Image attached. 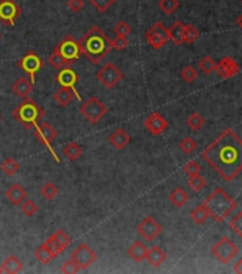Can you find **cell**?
Segmentation results:
<instances>
[{
  "instance_id": "obj_1",
  "label": "cell",
  "mask_w": 242,
  "mask_h": 274,
  "mask_svg": "<svg viewBox=\"0 0 242 274\" xmlns=\"http://www.w3.org/2000/svg\"><path fill=\"white\" fill-rule=\"evenodd\" d=\"M202 159L225 182H232L242 172V138L232 129L224 130L202 151Z\"/></svg>"
},
{
  "instance_id": "obj_2",
  "label": "cell",
  "mask_w": 242,
  "mask_h": 274,
  "mask_svg": "<svg viewBox=\"0 0 242 274\" xmlns=\"http://www.w3.org/2000/svg\"><path fill=\"white\" fill-rule=\"evenodd\" d=\"M80 47L88 62L100 64L111 51V39L98 26H93L80 39Z\"/></svg>"
},
{
  "instance_id": "obj_3",
  "label": "cell",
  "mask_w": 242,
  "mask_h": 274,
  "mask_svg": "<svg viewBox=\"0 0 242 274\" xmlns=\"http://www.w3.org/2000/svg\"><path fill=\"white\" fill-rule=\"evenodd\" d=\"M204 204H205L206 210L209 213V217H212L217 223L224 222L237 207V201L221 187L215 188L206 197Z\"/></svg>"
},
{
  "instance_id": "obj_4",
  "label": "cell",
  "mask_w": 242,
  "mask_h": 274,
  "mask_svg": "<svg viewBox=\"0 0 242 274\" xmlns=\"http://www.w3.org/2000/svg\"><path fill=\"white\" fill-rule=\"evenodd\" d=\"M12 116L20 122L26 129H35L40 120L44 116V110L37 104L35 100L32 99H24L23 103H20L14 110H13Z\"/></svg>"
},
{
  "instance_id": "obj_5",
  "label": "cell",
  "mask_w": 242,
  "mask_h": 274,
  "mask_svg": "<svg viewBox=\"0 0 242 274\" xmlns=\"http://www.w3.org/2000/svg\"><path fill=\"white\" fill-rule=\"evenodd\" d=\"M54 50L67 62L69 66H72L73 63L77 62V59L81 56L80 40H77L73 35H69V36L63 39L60 43L54 47Z\"/></svg>"
},
{
  "instance_id": "obj_6",
  "label": "cell",
  "mask_w": 242,
  "mask_h": 274,
  "mask_svg": "<svg viewBox=\"0 0 242 274\" xmlns=\"http://www.w3.org/2000/svg\"><path fill=\"white\" fill-rule=\"evenodd\" d=\"M80 113L84 116L87 122H90L91 125H97L107 114V107L98 97L93 96L81 104Z\"/></svg>"
},
{
  "instance_id": "obj_7",
  "label": "cell",
  "mask_w": 242,
  "mask_h": 274,
  "mask_svg": "<svg viewBox=\"0 0 242 274\" xmlns=\"http://www.w3.org/2000/svg\"><path fill=\"white\" fill-rule=\"evenodd\" d=\"M121 79H122L121 70L111 62L104 64V67H101L97 72V80L100 82L101 86H104L106 89L116 88L121 82Z\"/></svg>"
},
{
  "instance_id": "obj_8",
  "label": "cell",
  "mask_w": 242,
  "mask_h": 274,
  "mask_svg": "<svg viewBox=\"0 0 242 274\" xmlns=\"http://www.w3.org/2000/svg\"><path fill=\"white\" fill-rule=\"evenodd\" d=\"M145 39L148 42V45L153 47V49L160 50L162 49L167 42L169 40L168 38V29L162 25L161 22H157L151 26L147 32H145Z\"/></svg>"
},
{
  "instance_id": "obj_9",
  "label": "cell",
  "mask_w": 242,
  "mask_h": 274,
  "mask_svg": "<svg viewBox=\"0 0 242 274\" xmlns=\"http://www.w3.org/2000/svg\"><path fill=\"white\" fill-rule=\"evenodd\" d=\"M238 246H235L232 241H231L230 237H222L217 244L212 247V254L215 256L218 262H221L222 264H227L230 263L237 254H238Z\"/></svg>"
},
{
  "instance_id": "obj_10",
  "label": "cell",
  "mask_w": 242,
  "mask_h": 274,
  "mask_svg": "<svg viewBox=\"0 0 242 274\" xmlns=\"http://www.w3.org/2000/svg\"><path fill=\"white\" fill-rule=\"evenodd\" d=\"M35 137H36L37 140H39L43 146H46V147L50 150V153L53 154V157L59 162V157L56 156V153L53 151V147H51L53 141H54V140H56V137H57V132H56V129L50 125V123H47V122H44V123H39V125L35 127Z\"/></svg>"
},
{
  "instance_id": "obj_11",
  "label": "cell",
  "mask_w": 242,
  "mask_h": 274,
  "mask_svg": "<svg viewBox=\"0 0 242 274\" xmlns=\"http://www.w3.org/2000/svg\"><path fill=\"white\" fill-rule=\"evenodd\" d=\"M22 14V7L14 0H0V22L4 26L16 25L17 17Z\"/></svg>"
},
{
  "instance_id": "obj_12",
  "label": "cell",
  "mask_w": 242,
  "mask_h": 274,
  "mask_svg": "<svg viewBox=\"0 0 242 274\" xmlns=\"http://www.w3.org/2000/svg\"><path fill=\"white\" fill-rule=\"evenodd\" d=\"M72 259L77 263L80 270H85L97 260V253L93 249H90L87 243H81L73 251Z\"/></svg>"
},
{
  "instance_id": "obj_13",
  "label": "cell",
  "mask_w": 242,
  "mask_h": 274,
  "mask_svg": "<svg viewBox=\"0 0 242 274\" xmlns=\"http://www.w3.org/2000/svg\"><path fill=\"white\" fill-rule=\"evenodd\" d=\"M17 64H19L20 70H23V72H26L27 75L30 76V80L35 83V77L39 73V70H41V67H43V60L40 59V56L37 53L29 51L19 60Z\"/></svg>"
},
{
  "instance_id": "obj_14",
  "label": "cell",
  "mask_w": 242,
  "mask_h": 274,
  "mask_svg": "<svg viewBox=\"0 0 242 274\" xmlns=\"http://www.w3.org/2000/svg\"><path fill=\"white\" fill-rule=\"evenodd\" d=\"M137 231H138V234L143 237L144 240L153 241V240H156L161 234L162 226L160 225L154 217L150 216V217L143 219V222L137 226Z\"/></svg>"
},
{
  "instance_id": "obj_15",
  "label": "cell",
  "mask_w": 242,
  "mask_h": 274,
  "mask_svg": "<svg viewBox=\"0 0 242 274\" xmlns=\"http://www.w3.org/2000/svg\"><path fill=\"white\" fill-rule=\"evenodd\" d=\"M144 127L153 136H160L168 129V122L160 113L154 112L147 116V119L144 120Z\"/></svg>"
},
{
  "instance_id": "obj_16",
  "label": "cell",
  "mask_w": 242,
  "mask_h": 274,
  "mask_svg": "<svg viewBox=\"0 0 242 274\" xmlns=\"http://www.w3.org/2000/svg\"><path fill=\"white\" fill-rule=\"evenodd\" d=\"M240 64L235 62L232 57H224L219 63H217L215 66V72L218 73L219 77L222 79H231L234 76H237L240 73Z\"/></svg>"
},
{
  "instance_id": "obj_17",
  "label": "cell",
  "mask_w": 242,
  "mask_h": 274,
  "mask_svg": "<svg viewBox=\"0 0 242 274\" xmlns=\"http://www.w3.org/2000/svg\"><path fill=\"white\" fill-rule=\"evenodd\" d=\"M56 82L60 85L61 88L72 89L74 93H77L76 91V85L79 82V76H77V73L73 70L70 66L59 70V73L56 76Z\"/></svg>"
},
{
  "instance_id": "obj_18",
  "label": "cell",
  "mask_w": 242,
  "mask_h": 274,
  "mask_svg": "<svg viewBox=\"0 0 242 274\" xmlns=\"http://www.w3.org/2000/svg\"><path fill=\"white\" fill-rule=\"evenodd\" d=\"M109 141L110 144L116 150H124L127 147V144H130L131 137H130V135H128L122 127H119V129H116V130L110 135Z\"/></svg>"
},
{
  "instance_id": "obj_19",
  "label": "cell",
  "mask_w": 242,
  "mask_h": 274,
  "mask_svg": "<svg viewBox=\"0 0 242 274\" xmlns=\"http://www.w3.org/2000/svg\"><path fill=\"white\" fill-rule=\"evenodd\" d=\"M33 82L27 77H19L14 83L12 85L13 93H16V96L22 97V99H27L30 96V93L33 91Z\"/></svg>"
},
{
  "instance_id": "obj_20",
  "label": "cell",
  "mask_w": 242,
  "mask_h": 274,
  "mask_svg": "<svg viewBox=\"0 0 242 274\" xmlns=\"http://www.w3.org/2000/svg\"><path fill=\"white\" fill-rule=\"evenodd\" d=\"M4 196H6V199L9 200L12 204H14V206H20L24 200H26V197H27V190L23 188L20 184L14 183V184H12V186L6 190Z\"/></svg>"
},
{
  "instance_id": "obj_21",
  "label": "cell",
  "mask_w": 242,
  "mask_h": 274,
  "mask_svg": "<svg viewBox=\"0 0 242 274\" xmlns=\"http://www.w3.org/2000/svg\"><path fill=\"white\" fill-rule=\"evenodd\" d=\"M53 97H54V101L61 107H67L74 99H80V96L69 88H60L59 90H56Z\"/></svg>"
},
{
  "instance_id": "obj_22",
  "label": "cell",
  "mask_w": 242,
  "mask_h": 274,
  "mask_svg": "<svg viewBox=\"0 0 242 274\" xmlns=\"http://www.w3.org/2000/svg\"><path fill=\"white\" fill-rule=\"evenodd\" d=\"M165 259H167V253L161 249L160 246L151 247V249L148 250V253H147V257H145V260L150 263L154 269L160 267L162 263L165 262Z\"/></svg>"
},
{
  "instance_id": "obj_23",
  "label": "cell",
  "mask_w": 242,
  "mask_h": 274,
  "mask_svg": "<svg viewBox=\"0 0 242 274\" xmlns=\"http://www.w3.org/2000/svg\"><path fill=\"white\" fill-rule=\"evenodd\" d=\"M128 256L133 259L134 262H143L147 257V253H148V249L145 247V244L143 241H134L133 244L128 247L127 250Z\"/></svg>"
},
{
  "instance_id": "obj_24",
  "label": "cell",
  "mask_w": 242,
  "mask_h": 274,
  "mask_svg": "<svg viewBox=\"0 0 242 274\" xmlns=\"http://www.w3.org/2000/svg\"><path fill=\"white\" fill-rule=\"evenodd\" d=\"M168 38L169 40L177 45V46H181L184 43V23L177 20L174 25L168 29Z\"/></svg>"
},
{
  "instance_id": "obj_25",
  "label": "cell",
  "mask_w": 242,
  "mask_h": 274,
  "mask_svg": "<svg viewBox=\"0 0 242 274\" xmlns=\"http://www.w3.org/2000/svg\"><path fill=\"white\" fill-rule=\"evenodd\" d=\"M188 199H190V196H188V193H187L182 187L174 188V190L171 191V194H169V201H171L175 207H178V209H181L182 206L188 201Z\"/></svg>"
},
{
  "instance_id": "obj_26",
  "label": "cell",
  "mask_w": 242,
  "mask_h": 274,
  "mask_svg": "<svg viewBox=\"0 0 242 274\" xmlns=\"http://www.w3.org/2000/svg\"><path fill=\"white\" fill-rule=\"evenodd\" d=\"M63 154H64V157H66L67 160H70V162H76L77 159H80V157H81V154H83V147H81V146H79L76 141H72V143H69V144H66V146H64V149H63Z\"/></svg>"
},
{
  "instance_id": "obj_27",
  "label": "cell",
  "mask_w": 242,
  "mask_h": 274,
  "mask_svg": "<svg viewBox=\"0 0 242 274\" xmlns=\"http://www.w3.org/2000/svg\"><path fill=\"white\" fill-rule=\"evenodd\" d=\"M1 266H3L4 273H9V274L20 273V272H22V269H23V263L20 262V260H19V257H16V256H9Z\"/></svg>"
},
{
  "instance_id": "obj_28",
  "label": "cell",
  "mask_w": 242,
  "mask_h": 274,
  "mask_svg": "<svg viewBox=\"0 0 242 274\" xmlns=\"http://www.w3.org/2000/svg\"><path fill=\"white\" fill-rule=\"evenodd\" d=\"M191 219L194 220V223H197L198 226L205 225L206 220L209 219V213H208V210H206V207L204 203H202V204H200V206H197L193 212H191Z\"/></svg>"
},
{
  "instance_id": "obj_29",
  "label": "cell",
  "mask_w": 242,
  "mask_h": 274,
  "mask_svg": "<svg viewBox=\"0 0 242 274\" xmlns=\"http://www.w3.org/2000/svg\"><path fill=\"white\" fill-rule=\"evenodd\" d=\"M35 256H36V259L40 263H43V264H47L50 263L53 259H56V256H54V253L51 251V249L48 247L47 244H46V241L36 250V253H35Z\"/></svg>"
},
{
  "instance_id": "obj_30",
  "label": "cell",
  "mask_w": 242,
  "mask_h": 274,
  "mask_svg": "<svg viewBox=\"0 0 242 274\" xmlns=\"http://www.w3.org/2000/svg\"><path fill=\"white\" fill-rule=\"evenodd\" d=\"M40 194L43 196L44 200L51 201V200L56 199V196L59 194V188H57V186L53 182H47V183H44L43 187L40 188Z\"/></svg>"
},
{
  "instance_id": "obj_31",
  "label": "cell",
  "mask_w": 242,
  "mask_h": 274,
  "mask_svg": "<svg viewBox=\"0 0 242 274\" xmlns=\"http://www.w3.org/2000/svg\"><path fill=\"white\" fill-rule=\"evenodd\" d=\"M205 125V119L200 114V113H191L188 117H187V126L194 130V132H198L200 129H202Z\"/></svg>"
},
{
  "instance_id": "obj_32",
  "label": "cell",
  "mask_w": 242,
  "mask_h": 274,
  "mask_svg": "<svg viewBox=\"0 0 242 274\" xmlns=\"http://www.w3.org/2000/svg\"><path fill=\"white\" fill-rule=\"evenodd\" d=\"M20 169V164L14 159H6L1 162V172L6 176H14Z\"/></svg>"
},
{
  "instance_id": "obj_33",
  "label": "cell",
  "mask_w": 242,
  "mask_h": 274,
  "mask_svg": "<svg viewBox=\"0 0 242 274\" xmlns=\"http://www.w3.org/2000/svg\"><path fill=\"white\" fill-rule=\"evenodd\" d=\"M200 38V32L194 25H184V43L193 45Z\"/></svg>"
},
{
  "instance_id": "obj_34",
  "label": "cell",
  "mask_w": 242,
  "mask_h": 274,
  "mask_svg": "<svg viewBox=\"0 0 242 274\" xmlns=\"http://www.w3.org/2000/svg\"><path fill=\"white\" fill-rule=\"evenodd\" d=\"M215 66H217V63H215V60H214L211 56H204V57L200 60V63H198L200 70H201L202 73H205V75H209V73L215 72Z\"/></svg>"
},
{
  "instance_id": "obj_35",
  "label": "cell",
  "mask_w": 242,
  "mask_h": 274,
  "mask_svg": "<svg viewBox=\"0 0 242 274\" xmlns=\"http://www.w3.org/2000/svg\"><path fill=\"white\" fill-rule=\"evenodd\" d=\"M158 7L165 14H172V13L178 10L180 1L178 0H160L158 1Z\"/></svg>"
},
{
  "instance_id": "obj_36",
  "label": "cell",
  "mask_w": 242,
  "mask_h": 274,
  "mask_svg": "<svg viewBox=\"0 0 242 274\" xmlns=\"http://www.w3.org/2000/svg\"><path fill=\"white\" fill-rule=\"evenodd\" d=\"M114 33H116V36H119V38H127V36H130L131 35V32H133V27L128 25L125 20H120L117 25L114 26Z\"/></svg>"
},
{
  "instance_id": "obj_37",
  "label": "cell",
  "mask_w": 242,
  "mask_h": 274,
  "mask_svg": "<svg viewBox=\"0 0 242 274\" xmlns=\"http://www.w3.org/2000/svg\"><path fill=\"white\" fill-rule=\"evenodd\" d=\"M48 63H50L56 70H61V69H64V67H69L67 62L61 57L56 50L51 51V54H50V57H48Z\"/></svg>"
},
{
  "instance_id": "obj_38",
  "label": "cell",
  "mask_w": 242,
  "mask_h": 274,
  "mask_svg": "<svg viewBox=\"0 0 242 274\" xmlns=\"http://www.w3.org/2000/svg\"><path fill=\"white\" fill-rule=\"evenodd\" d=\"M20 210L24 216L27 217H33L37 212H39V206L33 200H24L23 203L20 204Z\"/></svg>"
},
{
  "instance_id": "obj_39",
  "label": "cell",
  "mask_w": 242,
  "mask_h": 274,
  "mask_svg": "<svg viewBox=\"0 0 242 274\" xmlns=\"http://www.w3.org/2000/svg\"><path fill=\"white\" fill-rule=\"evenodd\" d=\"M90 4L96 9L97 12L106 13L109 12V9L116 3V0H88Z\"/></svg>"
},
{
  "instance_id": "obj_40",
  "label": "cell",
  "mask_w": 242,
  "mask_h": 274,
  "mask_svg": "<svg viewBox=\"0 0 242 274\" xmlns=\"http://www.w3.org/2000/svg\"><path fill=\"white\" fill-rule=\"evenodd\" d=\"M180 150L184 154H191L197 150V141L193 137H185L180 141Z\"/></svg>"
},
{
  "instance_id": "obj_41",
  "label": "cell",
  "mask_w": 242,
  "mask_h": 274,
  "mask_svg": "<svg viewBox=\"0 0 242 274\" xmlns=\"http://www.w3.org/2000/svg\"><path fill=\"white\" fill-rule=\"evenodd\" d=\"M188 184H190V187L193 188L194 191L198 193V191H201L206 186V180L204 177H201V175L191 176V177H188Z\"/></svg>"
},
{
  "instance_id": "obj_42",
  "label": "cell",
  "mask_w": 242,
  "mask_h": 274,
  "mask_svg": "<svg viewBox=\"0 0 242 274\" xmlns=\"http://www.w3.org/2000/svg\"><path fill=\"white\" fill-rule=\"evenodd\" d=\"M198 77V72L194 66H185L181 70V79L185 83H193Z\"/></svg>"
},
{
  "instance_id": "obj_43",
  "label": "cell",
  "mask_w": 242,
  "mask_h": 274,
  "mask_svg": "<svg viewBox=\"0 0 242 274\" xmlns=\"http://www.w3.org/2000/svg\"><path fill=\"white\" fill-rule=\"evenodd\" d=\"M60 270H61V273H64V274H74L80 272V267H79V266H77V263L74 262L72 257H70V260H67V262L61 266Z\"/></svg>"
},
{
  "instance_id": "obj_44",
  "label": "cell",
  "mask_w": 242,
  "mask_h": 274,
  "mask_svg": "<svg viewBox=\"0 0 242 274\" xmlns=\"http://www.w3.org/2000/svg\"><path fill=\"white\" fill-rule=\"evenodd\" d=\"M184 173L191 177V176H197L201 173V166L197 162H188L184 166Z\"/></svg>"
},
{
  "instance_id": "obj_45",
  "label": "cell",
  "mask_w": 242,
  "mask_h": 274,
  "mask_svg": "<svg viewBox=\"0 0 242 274\" xmlns=\"http://www.w3.org/2000/svg\"><path fill=\"white\" fill-rule=\"evenodd\" d=\"M46 244H47L48 247L51 249V251L54 253V256H56V257H57L60 253L64 251V247H63L60 243H59V241H57V240H56L53 236H50L47 240H46Z\"/></svg>"
},
{
  "instance_id": "obj_46",
  "label": "cell",
  "mask_w": 242,
  "mask_h": 274,
  "mask_svg": "<svg viewBox=\"0 0 242 274\" xmlns=\"http://www.w3.org/2000/svg\"><path fill=\"white\" fill-rule=\"evenodd\" d=\"M51 236L54 237V238H56V240L60 243L64 249H66V247H67V246L72 243V237L67 236V233H66L64 230H57V231H56L54 234H51Z\"/></svg>"
},
{
  "instance_id": "obj_47",
  "label": "cell",
  "mask_w": 242,
  "mask_h": 274,
  "mask_svg": "<svg viewBox=\"0 0 242 274\" xmlns=\"http://www.w3.org/2000/svg\"><path fill=\"white\" fill-rule=\"evenodd\" d=\"M230 227L238 234V236L242 237V212L238 213V214L231 220Z\"/></svg>"
},
{
  "instance_id": "obj_48",
  "label": "cell",
  "mask_w": 242,
  "mask_h": 274,
  "mask_svg": "<svg viewBox=\"0 0 242 274\" xmlns=\"http://www.w3.org/2000/svg\"><path fill=\"white\" fill-rule=\"evenodd\" d=\"M128 46V40L127 38H119V36H116V39H113L111 40V49H116L121 51V50H124L125 47Z\"/></svg>"
},
{
  "instance_id": "obj_49",
  "label": "cell",
  "mask_w": 242,
  "mask_h": 274,
  "mask_svg": "<svg viewBox=\"0 0 242 274\" xmlns=\"http://www.w3.org/2000/svg\"><path fill=\"white\" fill-rule=\"evenodd\" d=\"M67 7L74 13L80 12L84 7V0H69L67 1Z\"/></svg>"
},
{
  "instance_id": "obj_50",
  "label": "cell",
  "mask_w": 242,
  "mask_h": 274,
  "mask_svg": "<svg viewBox=\"0 0 242 274\" xmlns=\"http://www.w3.org/2000/svg\"><path fill=\"white\" fill-rule=\"evenodd\" d=\"M234 272H235V273L242 274V259H240L238 262L235 263V266H234Z\"/></svg>"
},
{
  "instance_id": "obj_51",
  "label": "cell",
  "mask_w": 242,
  "mask_h": 274,
  "mask_svg": "<svg viewBox=\"0 0 242 274\" xmlns=\"http://www.w3.org/2000/svg\"><path fill=\"white\" fill-rule=\"evenodd\" d=\"M237 25L240 26V27L242 29V13L238 16V19H237Z\"/></svg>"
},
{
  "instance_id": "obj_52",
  "label": "cell",
  "mask_w": 242,
  "mask_h": 274,
  "mask_svg": "<svg viewBox=\"0 0 242 274\" xmlns=\"http://www.w3.org/2000/svg\"><path fill=\"white\" fill-rule=\"evenodd\" d=\"M1 273H4V270H3V266L0 264V274H1Z\"/></svg>"
},
{
  "instance_id": "obj_53",
  "label": "cell",
  "mask_w": 242,
  "mask_h": 274,
  "mask_svg": "<svg viewBox=\"0 0 242 274\" xmlns=\"http://www.w3.org/2000/svg\"><path fill=\"white\" fill-rule=\"evenodd\" d=\"M0 122H1V114H0Z\"/></svg>"
},
{
  "instance_id": "obj_54",
  "label": "cell",
  "mask_w": 242,
  "mask_h": 274,
  "mask_svg": "<svg viewBox=\"0 0 242 274\" xmlns=\"http://www.w3.org/2000/svg\"><path fill=\"white\" fill-rule=\"evenodd\" d=\"M240 1H241V3H242V0H240Z\"/></svg>"
},
{
  "instance_id": "obj_55",
  "label": "cell",
  "mask_w": 242,
  "mask_h": 274,
  "mask_svg": "<svg viewBox=\"0 0 242 274\" xmlns=\"http://www.w3.org/2000/svg\"><path fill=\"white\" fill-rule=\"evenodd\" d=\"M0 38H1V35H0Z\"/></svg>"
}]
</instances>
